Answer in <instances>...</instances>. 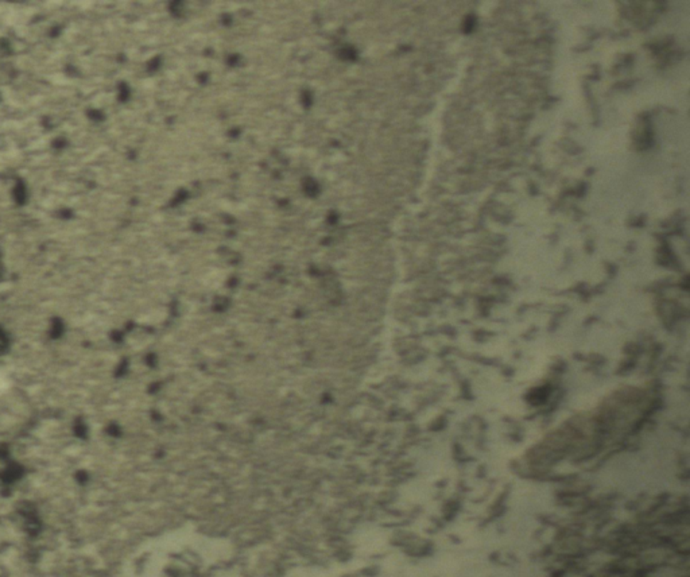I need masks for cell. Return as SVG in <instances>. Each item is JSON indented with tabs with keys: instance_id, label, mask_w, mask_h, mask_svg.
I'll use <instances>...</instances> for the list:
<instances>
[{
	"instance_id": "cell-1",
	"label": "cell",
	"mask_w": 690,
	"mask_h": 577,
	"mask_svg": "<svg viewBox=\"0 0 690 577\" xmlns=\"http://www.w3.org/2000/svg\"><path fill=\"white\" fill-rule=\"evenodd\" d=\"M14 197L18 204H23L26 200L25 184L22 181H18L16 187L14 189Z\"/></svg>"
},
{
	"instance_id": "cell-2",
	"label": "cell",
	"mask_w": 690,
	"mask_h": 577,
	"mask_svg": "<svg viewBox=\"0 0 690 577\" xmlns=\"http://www.w3.org/2000/svg\"><path fill=\"white\" fill-rule=\"evenodd\" d=\"M51 338H60L63 333V321L60 320H54L53 324H51Z\"/></svg>"
},
{
	"instance_id": "cell-3",
	"label": "cell",
	"mask_w": 690,
	"mask_h": 577,
	"mask_svg": "<svg viewBox=\"0 0 690 577\" xmlns=\"http://www.w3.org/2000/svg\"><path fill=\"white\" fill-rule=\"evenodd\" d=\"M7 347H9V338H7V335L3 332V329L0 328V353H3V352L6 351V350H7Z\"/></svg>"
}]
</instances>
